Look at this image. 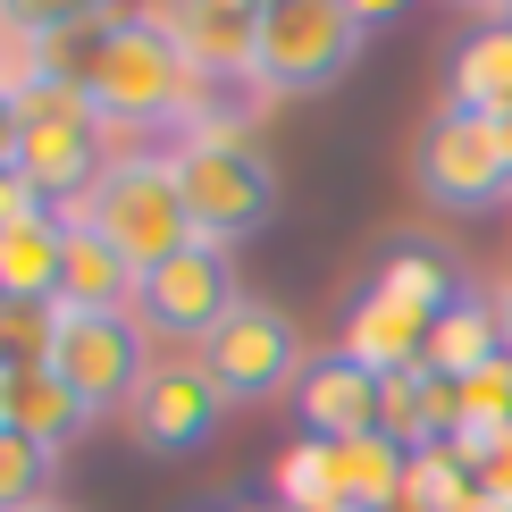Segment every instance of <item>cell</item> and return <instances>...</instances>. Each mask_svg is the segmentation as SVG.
<instances>
[{
	"label": "cell",
	"instance_id": "6da1fadb",
	"mask_svg": "<svg viewBox=\"0 0 512 512\" xmlns=\"http://www.w3.org/2000/svg\"><path fill=\"white\" fill-rule=\"evenodd\" d=\"M110 126H101V110L76 93V84H17V177H26V194L42 210H68L101 185V168H110Z\"/></svg>",
	"mask_w": 512,
	"mask_h": 512
},
{
	"label": "cell",
	"instance_id": "7a4b0ae2",
	"mask_svg": "<svg viewBox=\"0 0 512 512\" xmlns=\"http://www.w3.org/2000/svg\"><path fill=\"white\" fill-rule=\"evenodd\" d=\"M68 219L93 227V236H110L135 269H160V261H177L194 244V210H185V185L168 168V152H118Z\"/></svg>",
	"mask_w": 512,
	"mask_h": 512
},
{
	"label": "cell",
	"instance_id": "3957f363",
	"mask_svg": "<svg viewBox=\"0 0 512 512\" xmlns=\"http://www.w3.org/2000/svg\"><path fill=\"white\" fill-rule=\"evenodd\" d=\"M168 168H177V185H185V210H194L202 244L236 252L244 236H261L277 219V177H269V160L252 152L244 135H177Z\"/></svg>",
	"mask_w": 512,
	"mask_h": 512
},
{
	"label": "cell",
	"instance_id": "277c9868",
	"mask_svg": "<svg viewBox=\"0 0 512 512\" xmlns=\"http://www.w3.org/2000/svg\"><path fill=\"white\" fill-rule=\"evenodd\" d=\"M361 34L370 26H361L345 0H269L261 9V42H252V84H261L269 101L328 93V84L353 68Z\"/></svg>",
	"mask_w": 512,
	"mask_h": 512
},
{
	"label": "cell",
	"instance_id": "5b68a950",
	"mask_svg": "<svg viewBox=\"0 0 512 512\" xmlns=\"http://www.w3.org/2000/svg\"><path fill=\"white\" fill-rule=\"evenodd\" d=\"M412 194L429 202V210H496L512 194L496 118L445 101V110L420 126V143H412Z\"/></svg>",
	"mask_w": 512,
	"mask_h": 512
},
{
	"label": "cell",
	"instance_id": "8992f818",
	"mask_svg": "<svg viewBox=\"0 0 512 512\" xmlns=\"http://www.w3.org/2000/svg\"><path fill=\"white\" fill-rule=\"evenodd\" d=\"M194 361L210 378H219V395L227 403H269V395H286V387H303V370H311V353H303V328H294V311H277V303H244L219 319V328L194 345Z\"/></svg>",
	"mask_w": 512,
	"mask_h": 512
},
{
	"label": "cell",
	"instance_id": "52a82bcc",
	"mask_svg": "<svg viewBox=\"0 0 512 512\" xmlns=\"http://www.w3.org/2000/svg\"><path fill=\"white\" fill-rule=\"evenodd\" d=\"M236 303H244L236 252L194 236L177 261L143 269V286H135V328H143V336H160V345H202V336L219 328Z\"/></svg>",
	"mask_w": 512,
	"mask_h": 512
},
{
	"label": "cell",
	"instance_id": "ba28073f",
	"mask_svg": "<svg viewBox=\"0 0 512 512\" xmlns=\"http://www.w3.org/2000/svg\"><path fill=\"white\" fill-rule=\"evenodd\" d=\"M152 370V336L135 319H101V311H59V336H51V378L68 387L84 412H126Z\"/></svg>",
	"mask_w": 512,
	"mask_h": 512
},
{
	"label": "cell",
	"instance_id": "9c48e42d",
	"mask_svg": "<svg viewBox=\"0 0 512 512\" xmlns=\"http://www.w3.org/2000/svg\"><path fill=\"white\" fill-rule=\"evenodd\" d=\"M219 420H227L219 378H210L194 353H152L135 403H126V429H135L143 454H194V445L219 437Z\"/></svg>",
	"mask_w": 512,
	"mask_h": 512
},
{
	"label": "cell",
	"instance_id": "30bf717a",
	"mask_svg": "<svg viewBox=\"0 0 512 512\" xmlns=\"http://www.w3.org/2000/svg\"><path fill=\"white\" fill-rule=\"evenodd\" d=\"M294 403H303V429L319 445H353V437L387 429V378L353 353H319L303 370V387H294Z\"/></svg>",
	"mask_w": 512,
	"mask_h": 512
},
{
	"label": "cell",
	"instance_id": "8fae6325",
	"mask_svg": "<svg viewBox=\"0 0 512 512\" xmlns=\"http://www.w3.org/2000/svg\"><path fill=\"white\" fill-rule=\"evenodd\" d=\"M160 26L202 76H252V42H261V0H160Z\"/></svg>",
	"mask_w": 512,
	"mask_h": 512
},
{
	"label": "cell",
	"instance_id": "7c38bea8",
	"mask_svg": "<svg viewBox=\"0 0 512 512\" xmlns=\"http://www.w3.org/2000/svg\"><path fill=\"white\" fill-rule=\"evenodd\" d=\"M135 286L143 269L126 261L110 236L68 219V269H59V311H101V319H135Z\"/></svg>",
	"mask_w": 512,
	"mask_h": 512
},
{
	"label": "cell",
	"instance_id": "4fadbf2b",
	"mask_svg": "<svg viewBox=\"0 0 512 512\" xmlns=\"http://www.w3.org/2000/svg\"><path fill=\"white\" fill-rule=\"evenodd\" d=\"M504 353V319H496V294H471L462 286L454 303L429 319V345H420V370L437 378H479L487 361Z\"/></svg>",
	"mask_w": 512,
	"mask_h": 512
},
{
	"label": "cell",
	"instance_id": "5bb4252c",
	"mask_svg": "<svg viewBox=\"0 0 512 512\" xmlns=\"http://www.w3.org/2000/svg\"><path fill=\"white\" fill-rule=\"evenodd\" d=\"M412 504V445L403 437H353L336 445V512H403Z\"/></svg>",
	"mask_w": 512,
	"mask_h": 512
},
{
	"label": "cell",
	"instance_id": "9a60e30c",
	"mask_svg": "<svg viewBox=\"0 0 512 512\" xmlns=\"http://www.w3.org/2000/svg\"><path fill=\"white\" fill-rule=\"evenodd\" d=\"M420 345H429V319H420L412 303H395V294H361L353 319H345V345L336 353H353V361H370L378 378H395V370H420Z\"/></svg>",
	"mask_w": 512,
	"mask_h": 512
},
{
	"label": "cell",
	"instance_id": "2e32d148",
	"mask_svg": "<svg viewBox=\"0 0 512 512\" xmlns=\"http://www.w3.org/2000/svg\"><path fill=\"white\" fill-rule=\"evenodd\" d=\"M59 269H68V219L59 210H34L0 236V294L17 303H59Z\"/></svg>",
	"mask_w": 512,
	"mask_h": 512
},
{
	"label": "cell",
	"instance_id": "e0dca14e",
	"mask_svg": "<svg viewBox=\"0 0 512 512\" xmlns=\"http://www.w3.org/2000/svg\"><path fill=\"white\" fill-rule=\"evenodd\" d=\"M378 294H395V303H412L420 319H437L462 294V269H454V252H445V244L403 236V244H387V261H378Z\"/></svg>",
	"mask_w": 512,
	"mask_h": 512
},
{
	"label": "cell",
	"instance_id": "ac0fdd59",
	"mask_svg": "<svg viewBox=\"0 0 512 512\" xmlns=\"http://www.w3.org/2000/svg\"><path fill=\"white\" fill-rule=\"evenodd\" d=\"M9 429H26L34 445L68 454V445L93 429V412H84V403L51 378V361H42V370H17V378H9Z\"/></svg>",
	"mask_w": 512,
	"mask_h": 512
},
{
	"label": "cell",
	"instance_id": "d6986e66",
	"mask_svg": "<svg viewBox=\"0 0 512 512\" xmlns=\"http://www.w3.org/2000/svg\"><path fill=\"white\" fill-rule=\"evenodd\" d=\"M454 101L479 110V118H512V17L479 26L454 51Z\"/></svg>",
	"mask_w": 512,
	"mask_h": 512
},
{
	"label": "cell",
	"instance_id": "ffe728a7",
	"mask_svg": "<svg viewBox=\"0 0 512 512\" xmlns=\"http://www.w3.org/2000/svg\"><path fill=\"white\" fill-rule=\"evenodd\" d=\"M51 471H59L51 445H34L26 429H9V420H0V512L51 504Z\"/></svg>",
	"mask_w": 512,
	"mask_h": 512
},
{
	"label": "cell",
	"instance_id": "44dd1931",
	"mask_svg": "<svg viewBox=\"0 0 512 512\" xmlns=\"http://www.w3.org/2000/svg\"><path fill=\"white\" fill-rule=\"evenodd\" d=\"M51 336H59V303H17V294H0V378L42 370V361H51Z\"/></svg>",
	"mask_w": 512,
	"mask_h": 512
},
{
	"label": "cell",
	"instance_id": "7402d4cb",
	"mask_svg": "<svg viewBox=\"0 0 512 512\" xmlns=\"http://www.w3.org/2000/svg\"><path fill=\"white\" fill-rule=\"evenodd\" d=\"M110 0H0V26L17 42H59V34H84V26H110Z\"/></svg>",
	"mask_w": 512,
	"mask_h": 512
},
{
	"label": "cell",
	"instance_id": "603a6c76",
	"mask_svg": "<svg viewBox=\"0 0 512 512\" xmlns=\"http://www.w3.org/2000/svg\"><path fill=\"white\" fill-rule=\"evenodd\" d=\"M462 429L471 437H504L512 429V353H496L479 378H462Z\"/></svg>",
	"mask_w": 512,
	"mask_h": 512
},
{
	"label": "cell",
	"instance_id": "cb8c5ba5",
	"mask_svg": "<svg viewBox=\"0 0 512 512\" xmlns=\"http://www.w3.org/2000/svg\"><path fill=\"white\" fill-rule=\"evenodd\" d=\"M34 210H42V202L26 194V177H17V168H9V160H0V236H9V227H17V219H34Z\"/></svg>",
	"mask_w": 512,
	"mask_h": 512
},
{
	"label": "cell",
	"instance_id": "d4e9b609",
	"mask_svg": "<svg viewBox=\"0 0 512 512\" xmlns=\"http://www.w3.org/2000/svg\"><path fill=\"white\" fill-rule=\"evenodd\" d=\"M345 9L361 17V26H387V17H395V9H412V0H345Z\"/></svg>",
	"mask_w": 512,
	"mask_h": 512
},
{
	"label": "cell",
	"instance_id": "484cf974",
	"mask_svg": "<svg viewBox=\"0 0 512 512\" xmlns=\"http://www.w3.org/2000/svg\"><path fill=\"white\" fill-rule=\"evenodd\" d=\"M0 160H17V93H0Z\"/></svg>",
	"mask_w": 512,
	"mask_h": 512
},
{
	"label": "cell",
	"instance_id": "4316f807",
	"mask_svg": "<svg viewBox=\"0 0 512 512\" xmlns=\"http://www.w3.org/2000/svg\"><path fill=\"white\" fill-rule=\"evenodd\" d=\"M0 93H17V34L0 26Z\"/></svg>",
	"mask_w": 512,
	"mask_h": 512
},
{
	"label": "cell",
	"instance_id": "83f0119b",
	"mask_svg": "<svg viewBox=\"0 0 512 512\" xmlns=\"http://www.w3.org/2000/svg\"><path fill=\"white\" fill-rule=\"evenodd\" d=\"M496 319H504V353H512V277H504V294H496Z\"/></svg>",
	"mask_w": 512,
	"mask_h": 512
},
{
	"label": "cell",
	"instance_id": "f1b7e54d",
	"mask_svg": "<svg viewBox=\"0 0 512 512\" xmlns=\"http://www.w3.org/2000/svg\"><path fill=\"white\" fill-rule=\"evenodd\" d=\"M496 135H504V168H512V118H496Z\"/></svg>",
	"mask_w": 512,
	"mask_h": 512
},
{
	"label": "cell",
	"instance_id": "f546056e",
	"mask_svg": "<svg viewBox=\"0 0 512 512\" xmlns=\"http://www.w3.org/2000/svg\"><path fill=\"white\" fill-rule=\"evenodd\" d=\"M0 420H9V378H0Z\"/></svg>",
	"mask_w": 512,
	"mask_h": 512
},
{
	"label": "cell",
	"instance_id": "4dcf8cb0",
	"mask_svg": "<svg viewBox=\"0 0 512 512\" xmlns=\"http://www.w3.org/2000/svg\"><path fill=\"white\" fill-rule=\"evenodd\" d=\"M34 512H68V504H34Z\"/></svg>",
	"mask_w": 512,
	"mask_h": 512
},
{
	"label": "cell",
	"instance_id": "1f68e13d",
	"mask_svg": "<svg viewBox=\"0 0 512 512\" xmlns=\"http://www.w3.org/2000/svg\"><path fill=\"white\" fill-rule=\"evenodd\" d=\"M244 512H269V504H244Z\"/></svg>",
	"mask_w": 512,
	"mask_h": 512
},
{
	"label": "cell",
	"instance_id": "d6a6232c",
	"mask_svg": "<svg viewBox=\"0 0 512 512\" xmlns=\"http://www.w3.org/2000/svg\"><path fill=\"white\" fill-rule=\"evenodd\" d=\"M504 17H512V0H504Z\"/></svg>",
	"mask_w": 512,
	"mask_h": 512
},
{
	"label": "cell",
	"instance_id": "836d02e7",
	"mask_svg": "<svg viewBox=\"0 0 512 512\" xmlns=\"http://www.w3.org/2000/svg\"><path fill=\"white\" fill-rule=\"evenodd\" d=\"M261 9H269V0H261Z\"/></svg>",
	"mask_w": 512,
	"mask_h": 512
}]
</instances>
